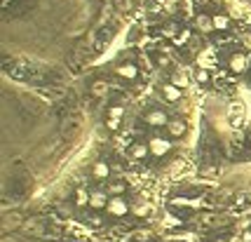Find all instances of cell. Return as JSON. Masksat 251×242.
<instances>
[{
  "instance_id": "obj_1",
  "label": "cell",
  "mask_w": 251,
  "mask_h": 242,
  "mask_svg": "<svg viewBox=\"0 0 251 242\" xmlns=\"http://www.w3.org/2000/svg\"><path fill=\"white\" fill-rule=\"evenodd\" d=\"M143 120L148 122V125H153V127H167V125H169L167 113H164V111H160V108H150V111H145Z\"/></svg>"
},
{
  "instance_id": "obj_2",
  "label": "cell",
  "mask_w": 251,
  "mask_h": 242,
  "mask_svg": "<svg viewBox=\"0 0 251 242\" xmlns=\"http://www.w3.org/2000/svg\"><path fill=\"white\" fill-rule=\"evenodd\" d=\"M106 212L110 216H125L127 212H129V205H127V200L120 195V198H110V202H108Z\"/></svg>"
},
{
  "instance_id": "obj_3",
  "label": "cell",
  "mask_w": 251,
  "mask_h": 242,
  "mask_svg": "<svg viewBox=\"0 0 251 242\" xmlns=\"http://www.w3.org/2000/svg\"><path fill=\"white\" fill-rule=\"evenodd\" d=\"M228 66H230V71H233V73H244V71H247V66H249V56H247L244 52H235L233 56H230Z\"/></svg>"
},
{
  "instance_id": "obj_4",
  "label": "cell",
  "mask_w": 251,
  "mask_h": 242,
  "mask_svg": "<svg viewBox=\"0 0 251 242\" xmlns=\"http://www.w3.org/2000/svg\"><path fill=\"white\" fill-rule=\"evenodd\" d=\"M148 146H150V153H153L155 158H162L167 150H172L169 139H158V136H155V139H150V144H148Z\"/></svg>"
},
{
  "instance_id": "obj_5",
  "label": "cell",
  "mask_w": 251,
  "mask_h": 242,
  "mask_svg": "<svg viewBox=\"0 0 251 242\" xmlns=\"http://www.w3.org/2000/svg\"><path fill=\"white\" fill-rule=\"evenodd\" d=\"M115 73H118L120 78H125V80H136L139 78V66L136 64H120L118 68H115Z\"/></svg>"
},
{
  "instance_id": "obj_6",
  "label": "cell",
  "mask_w": 251,
  "mask_h": 242,
  "mask_svg": "<svg viewBox=\"0 0 251 242\" xmlns=\"http://www.w3.org/2000/svg\"><path fill=\"white\" fill-rule=\"evenodd\" d=\"M195 26H197L199 33H212V31H216L214 28V17H209V14L199 12L197 17H195Z\"/></svg>"
},
{
  "instance_id": "obj_7",
  "label": "cell",
  "mask_w": 251,
  "mask_h": 242,
  "mask_svg": "<svg viewBox=\"0 0 251 242\" xmlns=\"http://www.w3.org/2000/svg\"><path fill=\"white\" fill-rule=\"evenodd\" d=\"M108 202H110V200H108L101 190H92V200H90V207H92L94 212H99V209H106Z\"/></svg>"
},
{
  "instance_id": "obj_8",
  "label": "cell",
  "mask_w": 251,
  "mask_h": 242,
  "mask_svg": "<svg viewBox=\"0 0 251 242\" xmlns=\"http://www.w3.org/2000/svg\"><path fill=\"white\" fill-rule=\"evenodd\" d=\"M162 96H164V101L174 104V101L181 99V90L176 85H172V82H167V85H162Z\"/></svg>"
},
{
  "instance_id": "obj_9",
  "label": "cell",
  "mask_w": 251,
  "mask_h": 242,
  "mask_svg": "<svg viewBox=\"0 0 251 242\" xmlns=\"http://www.w3.org/2000/svg\"><path fill=\"white\" fill-rule=\"evenodd\" d=\"M148 153H150V146H148V144H141V141H139V144H134V146L129 148V155H132L134 160H145V158H148Z\"/></svg>"
},
{
  "instance_id": "obj_10",
  "label": "cell",
  "mask_w": 251,
  "mask_h": 242,
  "mask_svg": "<svg viewBox=\"0 0 251 242\" xmlns=\"http://www.w3.org/2000/svg\"><path fill=\"white\" fill-rule=\"evenodd\" d=\"M90 92H92L94 96H106L108 92H110V85H108L106 80H94L92 85H90Z\"/></svg>"
},
{
  "instance_id": "obj_11",
  "label": "cell",
  "mask_w": 251,
  "mask_h": 242,
  "mask_svg": "<svg viewBox=\"0 0 251 242\" xmlns=\"http://www.w3.org/2000/svg\"><path fill=\"white\" fill-rule=\"evenodd\" d=\"M167 130H169V136L179 139V136H183V134H185V122H183V120H169Z\"/></svg>"
},
{
  "instance_id": "obj_12",
  "label": "cell",
  "mask_w": 251,
  "mask_h": 242,
  "mask_svg": "<svg viewBox=\"0 0 251 242\" xmlns=\"http://www.w3.org/2000/svg\"><path fill=\"white\" fill-rule=\"evenodd\" d=\"M90 200H92V193L87 188L75 190V207H90Z\"/></svg>"
},
{
  "instance_id": "obj_13",
  "label": "cell",
  "mask_w": 251,
  "mask_h": 242,
  "mask_svg": "<svg viewBox=\"0 0 251 242\" xmlns=\"http://www.w3.org/2000/svg\"><path fill=\"white\" fill-rule=\"evenodd\" d=\"M19 223H21V216H19V214H5V216H2V228H5V230L17 228Z\"/></svg>"
},
{
  "instance_id": "obj_14",
  "label": "cell",
  "mask_w": 251,
  "mask_h": 242,
  "mask_svg": "<svg viewBox=\"0 0 251 242\" xmlns=\"http://www.w3.org/2000/svg\"><path fill=\"white\" fill-rule=\"evenodd\" d=\"M214 28H216V31L230 28V17H228V14H214Z\"/></svg>"
},
{
  "instance_id": "obj_15",
  "label": "cell",
  "mask_w": 251,
  "mask_h": 242,
  "mask_svg": "<svg viewBox=\"0 0 251 242\" xmlns=\"http://www.w3.org/2000/svg\"><path fill=\"white\" fill-rule=\"evenodd\" d=\"M108 174H110V167H108V162H104V160L94 162V176H96V179H106Z\"/></svg>"
},
{
  "instance_id": "obj_16",
  "label": "cell",
  "mask_w": 251,
  "mask_h": 242,
  "mask_svg": "<svg viewBox=\"0 0 251 242\" xmlns=\"http://www.w3.org/2000/svg\"><path fill=\"white\" fill-rule=\"evenodd\" d=\"M188 82H190V75H185V73H174L172 75V85H176L179 90H183V87H188Z\"/></svg>"
},
{
  "instance_id": "obj_17",
  "label": "cell",
  "mask_w": 251,
  "mask_h": 242,
  "mask_svg": "<svg viewBox=\"0 0 251 242\" xmlns=\"http://www.w3.org/2000/svg\"><path fill=\"white\" fill-rule=\"evenodd\" d=\"M132 214L139 216V219H145V216L150 214V205H145V202H139V205H134V207H132Z\"/></svg>"
},
{
  "instance_id": "obj_18",
  "label": "cell",
  "mask_w": 251,
  "mask_h": 242,
  "mask_svg": "<svg viewBox=\"0 0 251 242\" xmlns=\"http://www.w3.org/2000/svg\"><path fill=\"white\" fill-rule=\"evenodd\" d=\"M195 80H197L199 85H207V82L212 80V73H209L207 68H197V71H195Z\"/></svg>"
},
{
  "instance_id": "obj_19",
  "label": "cell",
  "mask_w": 251,
  "mask_h": 242,
  "mask_svg": "<svg viewBox=\"0 0 251 242\" xmlns=\"http://www.w3.org/2000/svg\"><path fill=\"white\" fill-rule=\"evenodd\" d=\"M122 115H125L122 106H110L108 108V118H113V120H122Z\"/></svg>"
},
{
  "instance_id": "obj_20",
  "label": "cell",
  "mask_w": 251,
  "mask_h": 242,
  "mask_svg": "<svg viewBox=\"0 0 251 242\" xmlns=\"http://www.w3.org/2000/svg\"><path fill=\"white\" fill-rule=\"evenodd\" d=\"M188 40H190V33H188V31H179V36L174 38V45H176V47H181V45H185Z\"/></svg>"
},
{
  "instance_id": "obj_21",
  "label": "cell",
  "mask_w": 251,
  "mask_h": 242,
  "mask_svg": "<svg viewBox=\"0 0 251 242\" xmlns=\"http://www.w3.org/2000/svg\"><path fill=\"white\" fill-rule=\"evenodd\" d=\"M125 190H127V186H125L122 181H118V184H113V186H110V195H113V198H120Z\"/></svg>"
},
{
  "instance_id": "obj_22",
  "label": "cell",
  "mask_w": 251,
  "mask_h": 242,
  "mask_svg": "<svg viewBox=\"0 0 251 242\" xmlns=\"http://www.w3.org/2000/svg\"><path fill=\"white\" fill-rule=\"evenodd\" d=\"M212 56H209V54H199L197 56V66L199 68H207V71H209V66H212Z\"/></svg>"
},
{
  "instance_id": "obj_23",
  "label": "cell",
  "mask_w": 251,
  "mask_h": 242,
  "mask_svg": "<svg viewBox=\"0 0 251 242\" xmlns=\"http://www.w3.org/2000/svg\"><path fill=\"white\" fill-rule=\"evenodd\" d=\"M164 36H169V38H176V36H179V33H176V24H167V26H164Z\"/></svg>"
},
{
  "instance_id": "obj_24",
  "label": "cell",
  "mask_w": 251,
  "mask_h": 242,
  "mask_svg": "<svg viewBox=\"0 0 251 242\" xmlns=\"http://www.w3.org/2000/svg\"><path fill=\"white\" fill-rule=\"evenodd\" d=\"M120 122H122V120H113V118H108V120H106V127L110 130V132H118V130H120Z\"/></svg>"
},
{
  "instance_id": "obj_25",
  "label": "cell",
  "mask_w": 251,
  "mask_h": 242,
  "mask_svg": "<svg viewBox=\"0 0 251 242\" xmlns=\"http://www.w3.org/2000/svg\"><path fill=\"white\" fill-rule=\"evenodd\" d=\"M113 2L118 5V7H120V10H122V12H127V10L132 7V2H129V0H113Z\"/></svg>"
},
{
  "instance_id": "obj_26",
  "label": "cell",
  "mask_w": 251,
  "mask_h": 242,
  "mask_svg": "<svg viewBox=\"0 0 251 242\" xmlns=\"http://www.w3.org/2000/svg\"><path fill=\"white\" fill-rule=\"evenodd\" d=\"M158 64H160V66H164V68H167L169 64H172V59H167L164 54H158Z\"/></svg>"
},
{
  "instance_id": "obj_27",
  "label": "cell",
  "mask_w": 251,
  "mask_h": 242,
  "mask_svg": "<svg viewBox=\"0 0 251 242\" xmlns=\"http://www.w3.org/2000/svg\"><path fill=\"white\" fill-rule=\"evenodd\" d=\"M0 242H19V238H17V235H10V233H7V235H2V238H0Z\"/></svg>"
},
{
  "instance_id": "obj_28",
  "label": "cell",
  "mask_w": 251,
  "mask_h": 242,
  "mask_svg": "<svg viewBox=\"0 0 251 242\" xmlns=\"http://www.w3.org/2000/svg\"><path fill=\"white\" fill-rule=\"evenodd\" d=\"M59 214H61V216H71V207H68V205H61V207H59Z\"/></svg>"
},
{
  "instance_id": "obj_29",
  "label": "cell",
  "mask_w": 251,
  "mask_h": 242,
  "mask_svg": "<svg viewBox=\"0 0 251 242\" xmlns=\"http://www.w3.org/2000/svg\"><path fill=\"white\" fill-rule=\"evenodd\" d=\"M90 223H92V226H101L104 221H101V216H92V219H90Z\"/></svg>"
},
{
  "instance_id": "obj_30",
  "label": "cell",
  "mask_w": 251,
  "mask_h": 242,
  "mask_svg": "<svg viewBox=\"0 0 251 242\" xmlns=\"http://www.w3.org/2000/svg\"><path fill=\"white\" fill-rule=\"evenodd\" d=\"M242 240H244V242H251V230H247V233L242 235Z\"/></svg>"
},
{
  "instance_id": "obj_31",
  "label": "cell",
  "mask_w": 251,
  "mask_h": 242,
  "mask_svg": "<svg viewBox=\"0 0 251 242\" xmlns=\"http://www.w3.org/2000/svg\"><path fill=\"white\" fill-rule=\"evenodd\" d=\"M244 42H247V45L251 47V36H244Z\"/></svg>"
},
{
  "instance_id": "obj_32",
  "label": "cell",
  "mask_w": 251,
  "mask_h": 242,
  "mask_svg": "<svg viewBox=\"0 0 251 242\" xmlns=\"http://www.w3.org/2000/svg\"><path fill=\"white\" fill-rule=\"evenodd\" d=\"M10 2H12V0H2V7H10Z\"/></svg>"
},
{
  "instance_id": "obj_33",
  "label": "cell",
  "mask_w": 251,
  "mask_h": 242,
  "mask_svg": "<svg viewBox=\"0 0 251 242\" xmlns=\"http://www.w3.org/2000/svg\"><path fill=\"white\" fill-rule=\"evenodd\" d=\"M31 242H33V240H31Z\"/></svg>"
}]
</instances>
